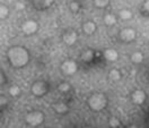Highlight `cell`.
I'll return each mask as SVG.
<instances>
[{
	"mask_svg": "<svg viewBox=\"0 0 149 128\" xmlns=\"http://www.w3.org/2000/svg\"><path fill=\"white\" fill-rule=\"evenodd\" d=\"M8 15H9V8H8L6 5L1 4V5H0V18L1 19L7 18Z\"/></svg>",
	"mask_w": 149,
	"mask_h": 128,
	"instance_id": "cell-20",
	"label": "cell"
},
{
	"mask_svg": "<svg viewBox=\"0 0 149 128\" xmlns=\"http://www.w3.org/2000/svg\"><path fill=\"white\" fill-rule=\"evenodd\" d=\"M58 90L61 92V93H68V92L70 91V85H69V83L62 82V83H60V84H59Z\"/></svg>",
	"mask_w": 149,
	"mask_h": 128,
	"instance_id": "cell-22",
	"label": "cell"
},
{
	"mask_svg": "<svg viewBox=\"0 0 149 128\" xmlns=\"http://www.w3.org/2000/svg\"><path fill=\"white\" fill-rule=\"evenodd\" d=\"M142 9H143V11H145L147 15H149V0H145V1H143V4H142Z\"/></svg>",
	"mask_w": 149,
	"mask_h": 128,
	"instance_id": "cell-25",
	"label": "cell"
},
{
	"mask_svg": "<svg viewBox=\"0 0 149 128\" xmlns=\"http://www.w3.org/2000/svg\"><path fill=\"white\" fill-rule=\"evenodd\" d=\"M131 61L136 65L141 64V63L143 61V55H142V52H140V51L133 52V53L131 55Z\"/></svg>",
	"mask_w": 149,
	"mask_h": 128,
	"instance_id": "cell-17",
	"label": "cell"
},
{
	"mask_svg": "<svg viewBox=\"0 0 149 128\" xmlns=\"http://www.w3.org/2000/svg\"><path fill=\"white\" fill-rule=\"evenodd\" d=\"M52 109L54 110V112L59 115H65L69 112V107L65 102H56L52 105Z\"/></svg>",
	"mask_w": 149,
	"mask_h": 128,
	"instance_id": "cell-13",
	"label": "cell"
},
{
	"mask_svg": "<svg viewBox=\"0 0 149 128\" xmlns=\"http://www.w3.org/2000/svg\"><path fill=\"white\" fill-rule=\"evenodd\" d=\"M0 100H1V102H0V103H1V108H3V104H5V105H6V104H7V98H3V95H1V98H0Z\"/></svg>",
	"mask_w": 149,
	"mask_h": 128,
	"instance_id": "cell-27",
	"label": "cell"
},
{
	"mask_svg": "<svg viewBox=\"0 0 149 128\" xmlns=\"http://www.w3.org/2000/svg\"><path fill=\"white\" fill-rule=\"evenodd\" d=\"M103 19H104V23L107 26H113L118 22V18H116V16L114 14H106V15H104V18Z\"/></svg>",
	"mask_w": 149,
	"mask_h": 128,
	"instance_id": "cell-16",
	"label": "cell"
},
{
	"mask_svg": "<svg viewBox=\"0 0 149 128\" xmlns=\"http://www.w3.org/2000/svg\"><path fill=\"white\" fill-rule=\"evenodd\" d=\"M119 37L120 40L125 42V43H130V42H133L137 37V32L136 30L132 27H125L122 28L121 31L119 32Z\"/></svg>",
	"mask_w": 149,
	"mask_h": 128,
	"instance_id": "cell-5",
	"label": "cell"
},
{
	"mask_svg": "<svg viewBox=\"0 0 149 128\" xmlns=\"http://www.w3.org/2000/svg\"><path fill=\"white\" fill-rule=\"evenodd\" d=\"M107 103H109V99L106 94L102 92H95L87 99V104L89 109L94 112H100L104 110L107 107Z\"/></svg>",
	"mask_w": 149,
	"mask_h": 128,
	"instance_id": "cell-2",
	"label": "cell"
},
{
	"mask_svg": "<svg viewBox=\"0 0 149 128\" xmlns=\"http://www.w3.org/2000/svg\"><path fill=\"white\" fill-rule=\"evenodd\" d=\"M94 58H95V52L92 49H87L81 53V60L84 63H91V61H93Z\"/></svg>",
	"mask_w": 149,
	"mask_h": 128,
	"instance_id": "cell-14",
	"label": "cell"
},
{
	"mask_svg": "<svg viewBox=\"0 0 149 128\" xmlns=\"http://www.w3.org/2000/svg\"><path fill=\"white\" fill-rule=\"evenodd\" d=\"M77 70H78L77 63L72 59H67L61 64V72L67 76H72L77 73Z\"/></svg>",
	"mask_w": 149,
	"mask_h": 128,
	"instance_id": "cell-6",
	"label": "cell"
},
{
	"mask_svg": "<svg viewBox=\"0 0 149 128\" xmlns=\"http://www.w3.org/2000/svg\"><path fill=\"white\" fill-rule=\"evenodd\" d=\"M17 8H18V9H23V8H24V5H23V4H17Z\"/></svg>",
	"mask_w": 149,
	"mask_h": 128,
	"instance_id": "cell-28",
	"label": "cell"
},
{
	"mask_svg": "<svg viewBox=\"0 0 149 128\" xmlns=\"http://www.w3.org/2000/svg\"><path fill=\"white\" fill-rule=\"evenodd\" d=\"M104 58L107 60V61H111V63H114L119 59V52L113 49V48H107L105 49L104 51Z\"/></svg>",
	"mask_w": 149,
	"mask_h": 128,
	"instance_id": "cell-11",
	"label": "cell"
},
{
	"mask_svg": "<svg viewBox=\"0 0 149 128\" xmlns=\"http://www.w3.org/2000/svg\"><path fill=\"white\" fill-rule=\"evenodd\" d=\"M8 92H9V94L11 95V96H18L19 94H20V87H19L18 85H11L9 87V90H8Z\"/></svg>",
	"mask_w": 149,
	"mask_h": 128,
	"instance_id": "cell-21",
	"label": "cell"
},
{
	"mask_svg": "<svg viewBox=\"0 0 149 128\" xmlns=\"http://www.w3.org/2000/svg\"><path fill=\"white\" fill-rule=\"evenodd\" d=\"M119 17L121 19H123V20H129L132 17V13L129 9H122L119 13Z\"/></svg>",
	"mask_w": 149,
	"mask_h": 128,
	"instance_id": "cell-19",
	"label": "cell"
},
{
	"mask_svg": "<svg viewBox=\"0 0 149 128\" xmlns=\"http://www.w3.org/2000/svg\"><path fill=\"white\" fill-rule=\"evenodd\" d=\"M49 91H50L49 83L45 82V81H42V79L34 82L32 84V86H31L32 94L34 96H36V98H43V96H45L47 93H49Z\"/></svg>",
	"mask_w": 149,
	"mask_h": 128,
	"instance_id": "cell-4",
	"label": "cell"
},
{
	"mask_svg": "<svg viewBox=\"0 0 149 128\" xmlns=\"http://www.w3.org/2000/svg\"><path fill=\"white\" fill-rule=\"evenodd\" d=\"M81 28H83V32H84L86 35H93L94 33L96 32L97 26H96V24L94 22L87 20V22H85L84 24H83Z\"/></svg>",
	"mask_w": 149,
	"mask_h": 128,
	"instance_id": "cell-12",
	"label": "cell"
},
{
	"mask_svg": "<svg viewBox=\"0 0 149 128\" xmlns=\"http://www.w3.org/2000/svg\"><path fill=\"white\" fill-rule=\"evenodd\" d=\"M110 1H111V0H93L95 7H97V8H100V9L106 8V7L110 5Z\"/></svg>",
	"mask_w": 149,
	"mask_h": 128,
	"instance_id": "cell-18",
	"label": "cell"
},
{
	"mask_svg": "<svg viewBox=\"0 0 149 128\" xmlns=\"http://www.w3.org/2000/svg\"><path fill=\"white\" fill-rule=\"evenodd\" d=\"M44 113L42 111H38V110H34V111H29L28 113H26L25 116V121L28 126H32V127H37V126H41L43 122H44Z\"/></svg>",
	"mask_w": 149,
	"mask_h": 128,
	"instance_id": "cell-3",
	"label": "cell"
},
{
	"mask_svg": "<svg viewBox=\"0 0 149 128\" xmlns=\"http://www.w3.org/2000/svg\"><path fill=\"white\" fill-rule=\"evenodd\" d=\"M7 59L11 67L23 68L27 66L31 59L29 51L23 46H13L7 50Z\"/></svg>",
	"mask_w": 149,
	"mask_h": 128,
	"instance_id": "cell-1",
	"label": "cell"
},
{
	"mask_svg": "<svg viewBox=\"0 0 149 128\" xmlns=\"http://www.w3.org/2000/svg\"><path fill=\"white\" fill-rule=\"evenodd\" d=\"M0 77H1V85H3V84H6L7 83V78H6V75L3 73V70H1L0 72Z\"/></svg>",
	"mask_w": 149,
	"mask_h": 128,
	"instance_id": "cell-26",
	"label": "cell"
},
{
	"mask_svg": "<svg viewBox=\"0 0 149 128\" xmlns=\"http://www.w3.org/2000/svg\"><path fill=\"white\" fill-rule=\"evenodd\" d=\"M121 72L119 69H116V68H112L111 70L109 72V78L111 79L112 82H119L121 79Z\"/></svg>",
	"mask_w": 149,
	"mask_h": 128,
	"instance_id": "cell-15",
	"label": "cell"
},
{
	"mask_svg": "<svg viewBox=\"0 0 149 128\" xmlns=\"http://www.w3.org/2000/svg\"><path fill=\"white\" fill-rule=\"evenodd\" d=\"M131 98V102L136 105H141L145 103V101L147 99V94L143 90H134V91L131 93L130 95Z\"/></svg>",
	"mask_w": 149,
	"mask_h": 128,
	"instance_id": "cell-8",
	"label": "cell"
},
{
	"mask_svg": "<svg viewBox=\"0 0 149 128\" xmlns=\"http://www.w3.org/2000/svg\"><path fill=\"white\" fill-rule=\"evenodd\" d=\"M121 125H122L121 121L118 118H115V117H112V118H110V120H109V126H110V127H113V128L121 127Z\"/></svg>",
	"mask_w": 149,
	"mask_h": 128,
	"instance_id": "cell-23",
	"label": "cell"
},
{
	"mask_svg": "<svg viewBox=\"0 0 149 128\" xmlns=\"http://www.w3.org/2000/svg\"><path fill=\"white\" fill-rule=\"evenodd\" d=\"M32 2L35 9L47 10L54 4V0H32Z\"/></svg>",
	"mask_w": 149,
	"mask_h": 128,
	"instance_id": "cell-10",
	"label": "cell"
},
{
	"mask_svg": "<svg viewBox=\"0 0 149 128\" xmlns=\"http://www.w3.org/2000/svg\"><path fill=\"white\" fill-rule=\"evenodd\" d=\"M22 31L26 35H33L38 31V23L35 19H26L22 24Z\"/></svg>",
	"mask_w": 149,
	"mask_h": 128,
	"instance_id": "cell-7",
	"label": "cell"
},
{
	"mask_svg": "<svg viewBox=\"0 0 149 128\" xmlns=\"http://www.w3.org/2000/svg\"><path fill=\"white\" fill-rule=\"evenodd\" d=\"M77 39H78V35H77V32H74V30H68L65 31L62 35V41L65 46H72L76 44L77 42Z\"/></svg>",
	"mask_w": 149,
	"mask_h": 128,
	"instance_id": "cell-9",
	"label": "cell"
},
{
	"mask_svg": "<svg viewBox=\"0 0 149 128\" xmlns=\"http://www.w3.org/2000/svg\"><path fill=\"white\" fill-rule=\"evenodd\" d=\"M69 9L71 10L72 13H77V11H79V9H80V5H79V2H78V1H76V0L71 1V2L69 4Z\"/></svg>",
	"mask_w": 149,
	"mask_h": 128,
	"instance_id": "cell-24",
	"label": "cell"
}]
</instances>
